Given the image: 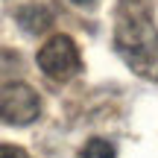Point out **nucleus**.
<instances>
[{"instance_id": "obj_1", "label": "nucleus", "mask_w": 158, "mask_h": 158, "mask_svg": "<svg viewBox=\"0 0 158 158\" xmlns=\"http://www.w3.org/2000/svg\"><path fill=\"white\" fill-rule=\"evenodd\" d=\"M114 50L141 79L158 82V27L143 0H120L114 21Z\"/></svg>"}, {"instance_id": "obj_2", "label": "nucleus", "mask_w": 158, "mask_h": 158, "mask_svg": "<svg viewBox=\"0 0 158 158\" xmlns=\"http://www.w3.org/2000/svg\"><path fill=\"white\" fill-rule=\"evenodd\" d=\"M41 114V97L27 82H9L0 88V120L9 126H29Z\"/></svg>"}, {"instance_id": "obj_3", "label": "nucleus", "mask_w": 158, "mask_h": 158, "mask_svg": "<svg viewBox=\"0 0 158 158\" xmlns=\"http://www.w3.org/2000/svg\"><path fill=\"white\" fill-rule=\"evenodd\" d=\"M35 62H38V68L50 79H70L73 73H79V68H82L79 47L73 44V38H68V35H53V38H47L44 44H41Z\"/></svg>"}, {"instance_id": "obj_4", "label": "nucleus", "mask_w": 158, "mask_h": 158, "mask_svg": "<svg viewBox=\"0 0 158 158\" xmlns=\"http://www.w3.org/2000/svg\"><path fill=\"white\" fill-rule=\"evenodd\" d=\"M15 21L27 35H38V32H47L53 27V12L47 6H35L32 3V6H21L15 12Z\"/></svg>"}, {"instance_id": "obj_5", "label": "nucleus", "mask_w": 158, "mask_h": 158, "mask_svg": "<svg viewBox=\"0 0 158 158\" xmlns=\"http://www.w3.org/2000/svg\"><path fill=\"white\" fill-rule=\"evenodd\" d=\"M79 158H117V149H114V143L106 141V138H91V141H85V147L79 149Z\"/></svg>"}, {"instance_id": "obj_6", "label": "nucleus", "mask_w": 158, "mask_h": 158, "mask_svg": "<svg viewBox=\"0 0 158 158\" xmlns=\"http://www.w3.org/2000/svg\"><path fill=\"white\" fill-rule=\"evenodd\" d=\"M0 158H29L23 147H15V143H0Z\"/></svg>"}, {"instance_id": "obj_7", "label": "nucleus", "mask_w": 158, "mask_h": 158, "mask_svg": "<svg viewBox=\"0 0 158 158\" xmlns=\"http://www.w3.org/2000/svg\"><path fill=\"white\" fill-rule=\"evenodd\" d=\"M70 3H76V6H94L97 0H70Z\"/></svg>"}]
</instances>
